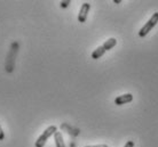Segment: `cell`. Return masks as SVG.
<instances>
[{
    "label": "cell",
    "mask_w": 158,
    "mask_h": 147,
    "mask_svg": "<svg viewBox=\"0 0 158 147\" xmlns=\"http://www.w3.org/2000/svg\"><path fill=\"white\" fill-rule=\"evenodd\" d=\"M69 4H70V0H67V1H62V2H61V7H62V8H67L68 6H69Z\"/></svg>",
    "instance_id": "9c48e42d"
},
{
    "label": "cell",
    "mask_w": 158,
    "mask_h": 147,
    "mask_svg": "<svg viewBox=\"0 0 158 147\" xmlns=\"http://www.w3.org/2000/svg\"><path fill=\"white\" fill-rule=\"evenodd\" d=\"M54 140H55V146L56 147H65V144H64L63 140V136L60 131H56L54 133Z\"/></svg>",
    "instance_id": "5b68a950"
},
{
    "label": "cell",
    "mask_w": 158,
    "mask_h": 147,
    "mask_svg": "<svg viewBox=\"0 0 158 147\" xmlns=\"http://www.w3.org/2000/svg\"><path fill=\"white\" fill-rule=\"evenodd\" d=\"M157 23H158V13H155L154 15L150 17V20L148 21L142 28H141V30L139 31V37L140 38H144L157 25Z\"/></svg>",
    "instance_id": "7a4b0ae2"
},
{
    "label": "cell",
    "mask_w": 158,
    "mask_h": 147,
    "mask_svg": "<svg viewBox=\"0 0 158 147\" xmlns=\"http://www.w3.org/2000/svg\"><path fill=\"white\" fill-rule=\"evenodd\" d=\"M89 9H91V4L85 2V4L81 5V8H80L78 14V22H80V23H85L86 22Z\"/></svg>",
    "instance_id": "3957f363"
},
{
    "label": "cell",
    "mask_w": 158,
    "mask_h": 147,
    "mask_svg": "<svg viewBox=\"0 0 158 147\" xmlns=\"http://www.w3.org/2000/svg\"><path fill=\"white\" fill-rule=\"evenodd\" d=\"M104 52H106V49L103 48V46H100V47H98L94 52H92V58L93 60H99L100 57H102L104 55Z\"/></svg>",
    "instance_id": "8992f818"
},
{
    "label": "cell",
    "mask_w": 158,
    "mask_h": 147,
    "mask_svg": "<svg viewBox=\"0 0 158 147\" xmlns=\"http://www.w3.org/2000/svg\"><path fill=\"white\" fill-rule=\"evenodd\" d=\"M116 44H117V40H116L115 38H110V39H108L107 41L102 44V46H103V48L106 49V52H107V50H110V49H112Z\"/></svg>",
    "instance_id": "52a82bcc"
},
{
    "label": "cell",
    "mask_w": 158,
    "mask_h": 147,
    "mask_svg": "<svg viewBox=\"0 0 158 147\" xmlns=\"http://www.w3.org/2000/svg\"><path fill=\"white\" fill-rule=\"evenodd\" d=\"M57 131V128L55 126H49V127L45 130V131L39 136V138L36 140V144H35V146L36 147H44L45 146V144L47 143V140L49 137L52 136H54V133Z\"/></svg>",
    "instance_id": "6da1fadb"
},
{
    "label": "cell",
    "mask_w": 158,
    "mask_h": 147,
    "mask_svg": "<svg viewBox=\"0 0 158 147\" xmlns=\"http://www.w3.org/2000/svg\"><path fill=\"white\" fill-rule=\"evenodd\" d=\"M5 138V133L2 131V129H1V126H0V140H4Z\"/></svg>",
    "instance_id": "30bf717a"
},
{
    "label": "cell",
    "mask_w": 158,
    "mask_h": 147,
    "mask_svg": "<svg viewBox=\"0 0 158 147\" xmlns=\"http://www.w3.org/2000/svg\"><path fill=\"white\" fill-rule=\"evenodd\" d=\"M133 100V95L132 94H124V95H120L118 97H116L115 99V104L116 105H124V104H127V103H131Z\"/></svg>",
    "instance_id": "277c9868"
},
{
    "label": "cell",
    "mask_w": 158,
    "mask_h": 147,
    "mask_svg": "<svg viewBox=\"0 0 158 147\" xmlns=\"http://www.w3.org/2000/svg\"><path fill=\"white\" fill-rule=\"evenodd\" d=\"M124 147H134V141H133V140H128V141L124 145Z\"/></svg>",
    "instance_id": "ba28073f"
},
{
    "label": "cell",
    "mask_w": 158,
    "mask_h": 147,
    "mask_svg": "<svg viewBox=\"0 0 158 147\" xmlns=\"http://www.w3.org/2000/svg\"><path fill=\"white\" fill-rule=\"evenodd\" d=\"M85 147H108V145L101 144V145H92V146H85Z\"/></svg>",
    "instance_id": "8fae6325"
}]
</instances>
